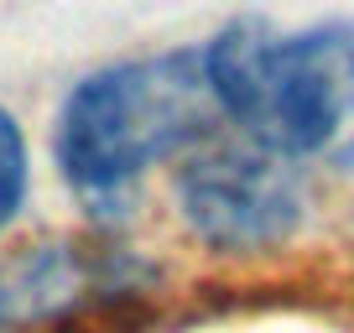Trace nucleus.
Returning a JSON list of instances; mask_svg holds the SVG:
<instances>
[{"instance_id": "39448f33", "label": "nucleus", "mask_w": 354, "mask_h": 333, "mask_svg": "<svg viewBox=\"0 0 354 333\" xmlns=\"http://www.w3.org/2000/svg\"><path fill=\"white\" fill-rule=\"evenodd\" d=\"M32 198V146L11 104H0V240Z\"/></svg>"}, {"instance_id": "7ed1b4c3", "label": "nucleus", "mask_w": 354, "mask_h": 333, "mask_svg": "<svg viewBox=\"0 0 354 333\" xmlns=\"http://www.w3.org/2000/svg\"><path fill=\"white\" fill-rule=\"evenodd\" d=\"M172 213L214 256H261L297 234L308 198L297 166L245 135H203L172 166Z\"/></svg>"}, {"instance_id": "20e7f679", "label": "nucleus", "mask_w": 354, "mask_h": 333, "mask_svg": "<svg viewBox=\"0 0 354 333\" xmlns=\"http://www.w3.org/2000/svg\"><path fill=\"white\" fill-rule=\"evenodd\" d=\"M156 266L120 240L42 234L0 250V333H53L151 292Z\"/></svg>"}, {"instance_id": "f03ea898", "label": "nucleus", "mask_w": 354, "mask_h": 333, "mask_svg": "<svg viewBox=\"0 0 354 333\" xmlns=\"http://www.w3.org/2000/svg\"><path fill=\"white\" fill-rule=\"evenodd\" d=\"M198 53L219 120H230L234 135L292 166H354V26L234 16Z\"/></svg>"}, {"instance_id": "f257e3e1", "label": "nucleus", "mask_w": 354, "mask_h": 333, "mask_svg": "<svg viewBox=\"0 0 354 333\" xmlns=\"http://www.w3.org/2000/svg\"><path fill=\"white\" fill-rule=\"evenodd\" d=\"M219 125L198 47L104 63L68 84L53 115V162L84 209L115 213L156 166H177Z\"/></svg>"}]
</instances>
